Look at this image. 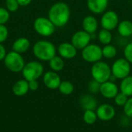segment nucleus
I'll use <instances>...</instances> for the list:
<instances>
[{
	"mask_svg": "<svg viewBox=\"0 0 132 132\" xmlns=\"http://www.w3.org/2000/svg\"><path fill=\"white\" fill-rule=\"evenodd\" d=\"M100 93L104 97L107 99H114L115 96L119 93V87L115 84V82L108 80L101 84Z\"/></svg>",
	"mask_w": 132,
	"mask_h": 132,
	"instance_id": "12",
	"label": "nucleus"
},
{
	"mask_svg": "<svg viewBox=\"0 0 132 132\" xmlns=\"http://www.w3.org/2000/svg\"><path fill=\"white\" fill-rule=\"evenodd\" d=\"M58 90L63 95H70L74 90V85L73 84V83L68 80L61 81Z\"/></svg>",
	"mask_w": 132,
	"mask_h": 132,
	"instance_id": "25",
	"label": "nucleus"
},
{
	"mask_svg": "<svg viewBox=\"0 0 132 132\" xmlns=\"http://www.w3.org/2000/svg\"><path fill=\"white\" fill-rule=\"evenodd\" d=\"M9 36L8 28L5 25H0V43H4Z\"/></svg>",
	"mask_w": 132,
	"mask_h": 132,
	"instance_id": "33",
	"label": "nucleus"
},
{
	"mask_svg": "<svg viewBox=\"0 0 132 132\" xmlns=\"http://www.w3.org/2000/svg\"><path fill=\"white\" fill-rule=\"evenodd\" d=\"M57 49L50 41L41 39L32 46V53L36 58L41 61H48L56 55Z\"/></svg>",
	"mask_w": 132,
	"mask_h": 132,
	"instance_id": "2",
	"label": "nucleus"
},
{
	"mask_svg": "<svg viewBox=\"0 0 132 132\" xmlns=\"http://www.w3.org/2000/svg\"><path fill=\"white\" fill-rule=\"evenodd\" d=\"M97 119H98L97 115L94 110L84 111V113L83 114V120L86 124H87L89 125H94L97 121Z\"/></svg>",
	"mask_w": 132,
	"mask_h": 132,
	"instance_id": "26",
	"label": "nucleus"
},
{
	"mask_svg": "<svg viewBox=\"0 0 132 132\" xmlns=\"http://www.w3.org/2000/svg\"><path fill=\"white\" fill-rule=\"evenodd\" d=\"M4 64L9 70L13 73H19L22 72L26 63L21 53L12 50L6 54L4 59Z\"/></svg>",
	"mask_w": 132,
	"mask_h": 132,
	"instance_id": "4",
	"label": "nucleus"
},
{
	"mask_svg": "<svg viewBox=\"0 0 132 132\" xmlns=\"http://www.w3.org/2000/svg\"><path fill=\"white\" fill-rule=\"evenodd\" d=\"M83 60L90 63H94L103 58L102 48L95 43H90L81 50Z\"/></svg>",
	"mask_w": 132,
	"mask_h": 132,
	"instance_id": "8",
	"label": "nucleus"
},
{
	"mask_svg": "<svg viewBox=\"0 0 132 132\" xmlns=\"http://www.w3.org/2000/svg\"><path fill=\"white\" fill-rule=\"evenodd\" d=\"M49 65L50 69L55 72H60L64 68V60L60 56H55L49 60Z\"/></svg>",
	"mask_w": 132,
	"mask_h": 132,
	"instance_id": "23",
	"label": "nucleus"
},
{
	"mask_svg": "<svg viewBox=\"0 0 132 132\" xmlns=\"http://www.w3.org/2000/svg\"><path fill=\"white\" fill-rule=\"evenodd\" d=\"M10 18V12L3 7H0V25H5Z\"/></svg>",
	"mask_w": 132,
	"mask_h": 132,
	"instance_id": "29",
	"label": "nucleus"
},
{
	"mask_svg": "<svg viewBox=\"0 0 132 132\" xmlns=\"http://www.w3.org/2000/svg\"><path fill=\"white\" fill-rule=\"evenodd\" d=\"M124 57L132 64V42L125 45L124 48Z\"/></svg>",
	"mask_w": 132,
	"mask_h": 132,
	"instance_id": "30",
	"label": "nucleus"
},
{
	"mask_svg": "<svg viewBox=\"0 0 132 132\" xmlns=\"http://www.w3.org/2000/svg\"><path fill=\"white\" fill-rule=\"evenodd\" d=\"M70 6L63 2H58L51 5L48 11V18L56 27L65 26L70 19Z\"/></svg>",
	"mask_w": 132,
	"mask_h": 132,
	"instance_id": "1",
	"label": "nucleus"
},
{
	"mask_svg": "<svg viewBox=\"0 0 132 132\" xmlns=\"http://www.w3.org/2000/svg\"><path fill=\"white\" fill-rule=\"evenodd\" d=\"M102 54H103V57L108 59V60H111V59L114 58L117 56L118 50L112 44L105 45L102 48Z\"/></svg>",
	"mask_w": 132,
	"mask_h": 132,
	"instance_id": "24",
	"label": "nucleus"
},
{
	"mask_svg": "<svg viewBox=\"0 0 132 132\" xmlns=\"http://www.w3.org/2000/svg\"><path fill=\"white\" fill-rule=\"evenodd\" d=\"M97 39L99 43L104 46L111 44L113 40V35L111 33V31L101 29L97 33Z\"/></svg>",
	"mask_w": 132,
	"mask_h": 132,
	"instance_id": "22",
	"label": "nucleus"
},
{
	"mask_svg": "<svg viewBox=\"0 0 132 132\" xmlns=\"http://www.w3.org/2000/svg\"><path fill=\"white\" fill-rule=\"evenodd\" d=\"M98 21L94 15H88L85 16L82 20V28L83 30L88 32L89 34L96 33L98 29Z\"/></svg>",
	"mask_w": 132,
	"mask_h": 132,
	"instance_id": "16",
	"label": "nucleus"
},
{
	"mask_svg": "<svg viewBox=\"0 0 132 132\" xmlns=\"http://www.w3.org/2000/svg\"><path fill=\"white\" fill-rule=\"evenodd\" d=\"M28 83H29V88L30 90L35 91V90H38L39 83L37 82V80H30V81H28Z\"/></svg>",
	"mask_w": 132,
	"mask_h": 132,
	"instance_id": "34",
	"label": "nucleus"
},
{
	"mask_svg": "<svg viewBox=\"0 0 132 132\" xmlns=\"http://www.w3.org/2000/svg\"><path fill=\"white\" fill-rule=\"evenodd\" d=\"M59 56L63 59L71 60L73 59L77 54V49L71 43H62L57 48Z\"/></svg>",
	"mask_w": 132,
	"mask_h": 132,
	"instance_id": "13",
	"label": "nucleus"
},
{
	"mask_svg": "<svg viewBox=\"0 0 132 132\" xmlns=\"http://www.w3.org/2000/svg\"><path fill=\"white\" fill-rule=\"evenodd\" d=\"M44 71L43 65L39 61H31L25 64L22 70V74L27 81L37 80Z\"/></svg>",
	"mask_w": 132,
	"mask_h": 132,
	"instance_id": "5",
	"label": "nucleus"
},
{
	"mask_svg": "<svg viewBox=\"0 0 132 132\" xmlns=\"http://www.w3.org/2000/svg\"><path fill=\"white\" fill-rule=\"evenodd\" d=\"M17 2L19 6H27L31 3L32 0H17Z\"/></svg>",
	"mask_w": 132,
	"mask_h": 132,
	"instance_id": "36",
	"label": "nucleus"
},
{
	"mask_svg": "<svg viewBox=\"0 0 132 132\" xmlns=\"http://www.w3.org/2000/svg\"><path fill=\"white\" fill-rule=\"evenodd\" d=\"M111 74L117 80H122L130 75L131 64L124 57L117 59L111 67Z\"/></svg>",
	"mask_w": 132,
	"mask_h": 132,
	"instance_id": "7",
	"label": "nucleus"
},
{
	"mask_svg": "<svg viewBox=\"0 0 132 132\" xmlns=\"http://www.w3.org/2000/svg\"><path fill=\"white\" fill-rule=\"evenodd\" d=\"M101 85V83H99L94 80H92L91 81H90V83L88 84V89L92 94H97V93L100 92Z\"/></svg>",
	"mask_w": 132,
	"mask_h": 132,
	"instance_id": "32",
	"label": "nucleus"
},
{
	"mask_svg": "<svg viewBox=\"0 0 132 132\" xmlns=\"http://www.w3.org/2000/svg\"><path fill=\"white\" fill-rule=\"evenodd\" d=\"M30 47V41L26 37H20L15 39L12 44V50L19 53H23L28 51Z\"/></svg>",
	"mask_w": 132,
	"mask_h": 132,
	"instance_id": "18",
	"label": "nucleus"
},
{
	"mask_svg": "<svg viewBox=\"0 0 132 132\" xmlns=\"http://www.w3.org/2000/svg\"><path fill=\"white\" fill-rule=\"evenodd\" d=\"M117 30L121 37H131L132 36V22L128 19L121 21L117 27Z\"/></svg>",
	"mask_w": 132,
	"mask_h": 132,
	"instance_id": "17",
	"label": "nucleus"
},
{
	"mask_svg": "<svg viewBox=\"0 0 132 132\" xmlns=\"http://www.w3.org/2000/svg\"><path fill=\"white\" fill-rule=\"evenodd\" d=\"M119 90L128 97H132V76L129 75L121 80Z\"/></svg>",
	"mask_w": 132,
	"mask_h": 132,
	"instance_id": "21",
	"label": "nucleus"
},
{
	"mask_svg": "<svg viewBox=\"0 0 132 132\" xmlns=\"http://www.w3.org/2000/svg\"><path fill=\"white\" fill-rule=\"evenodd\" d=\"M34 30L44 37H49L55 32L56 26L48 17L40 16L35 19L33 22Z\"/></svg>",
	"mask_w": 132,
	"mask_h": 132,
	"instance_id": "6",
	"label": "nucleus"
},
{
	"mask_svg": "<svg viewBox=\"0 0 132 132\" xmlns=\"http://www.w3.org/2000/svg\"><path fill=\"white\" fill-rule=\"evenodd\" d=\"M101 26L102 29L112 31L116 29L120 22L118 13L113 10L105 11L101 18Z\"/></svg>",
	"mask_w": 132,
	"mask_h": 132,
	"instance_id": "9",
	"label": "nucleus"
},
{
	"mask_svg": "<svg viewBox=\"0 0 132 132\" xmlns=\"http://www.w3.org/2000/svg\"><path fill=\"white\" fill-rule=\"evenodd\" d=\"M96 113L97 115V118L101 121H109L114 118L116 114V111L111 104H103L97 108Z\"/></svg>",
	"mask_w": 132,
	"mask_h": 132,
	"instance_id": "11",
	"label": "nucleus"
},
{
	"mask_svg": "<svg viewBox=\"0 0 132 132\" xmlns=\"http://www.w3.org/2000/svg\"><path fill=\"white\" fill-rule=\"evenodd\" d=\"M80 104L85 111L94 110L97 108V101L94 97L86 94L80 98Z\"/></svg>",
	"mask_w": 132,
	"mask_h": 132,
	"instance_id": "20",
	"label": "nucleus"
},
{
	"mask_svg": "<svg viewBox=\"0 0 132 132\" xmlns=\"http://www.w3.org/2000/svg\"><path fill=\"white\" fill-rule=\"evenodd\" d=\"M123 111L127 117L132 118V97H128L126 104L123 107Z\"/></svg>",
	"mask_w": 132,
	"mask_h": 132,
	"instance_id": "31",
	"label": "nucleus"
},
{
	"mask_svg": "<svg viewBox=\"0 0 132 132\" xmlns=\"http://www.w3.org/2000/svg\"><path fill=\"white\" fill-rule=\"evenodd\" d=\"M90 73L93 80L103 84L109 80L111 76V68L106 62L100 60L93 63Z\"/></svg>",
	"mask_w": 132,
	"mask_h": 132,
	"instance_id": "3",
	"label": "nucleus"
},
{
	"mask_svg": "<svg viewBox=\"0 0 132 132\" xmlns=\"http://www.w3.org/2000/svg\"><path fill=\"white\" fill-rule=\"evenodd\" d=\"M6 54H7V53H6V50H5V46L2 45V43H0V61L4 60Z\"/></svg>",
	"mask_w": 132,
	"mask_h": 132,
	"instance_id": "35",
	"label": "nucleus"
},
{
	"mask_svg": "<svg viewBox=\"0 0 132 132\" xmlns=\"http://www.w3.org/2000/svg\"><path fill=\"white\" fill-rule=\"evenodd\" d=\"M91 42L90 34L85 32L84 30H78L73 33L71 37V43L77 49L83 50Z\"/></svg>",
	"mask_w": 132,
	"mask_h": 132,
	"instance_id": "10",
	"label": "nucleus"
},
{
	"mask_svg": "<svg viewBox=\"0 0 132 132\" xmlns=\"http://www.w3.org/2000/svg\"><path fill=\"white\" fill-rule=\"evenodd\" d=\"M43 80L45 86L50 90L58 89L61 83V79L60 75L57 73V72L53 70L45 73Z\"/></svg>",
	"mask_w": 132,
	"mask_h": 132,
	"instance_id": "14",
	"label": "nucleus"
},
{
	"mask_svg": "<svg viewBox=\"0 0 132 132\" xmlns=\"http://www.w3.org/2000/svg\"><path fill=\"white\" fill-rule=\"evenodd\" d=\"M5 6H6V9L9 12H15L19 9V5L17 0H6Z\"/></svg>",
	"mask_w": 132,
	"mask_h": 132,
	"instance_id": "28",
	"label": "nucleus"
},
{
	"mask_svg": "<svg viewBox=\"0 0 132 132\" xmlns=\"http://www.w3.org/2000/svg\"><path fill=\"white\" fill-rule=\"evenodd\" d=\"M108 0H87L88 9L94 15L103 14L108 7Z\"/></svg>",
	"mask_w": 132,
	"mask_h": 132,
	"instance_id": "15",
	"label": "nucleus"
},
{
	"mask_svg": "<svg viewBox=\"0 0 132 132\" xmlns=\"http://www.w3.org/2000/svg\"><path fill=\"white\" fill-rule=\"evenodd\" d=\"M128 99V97L126 96L125 94H123L122 92H119L115 97L114 98V103L116 104V105H118V107H124L125 104H126L127 101Z\"/></svg>",
	"mask_w": 132,
	"mask_h": 132,
	"instance_id": "27",
	"label": "nucleus"
},
{
	"mask_svg": "<svg viewBox=\"0 0 132 132\" xmlns=\"http://www.w3.org/2000/svg\"><path fill=\"white\" fill-rule=\"evenodd\" d=\"M29 90V83L26 80H19L16 81L12 87V92L15 96L22 97L27 94Z\"/></svg>",
	"mask_w": 132,
	"mask_h": 132,
	"instance_id": "19",
	"label": "nucleus"
}]
</instances>
